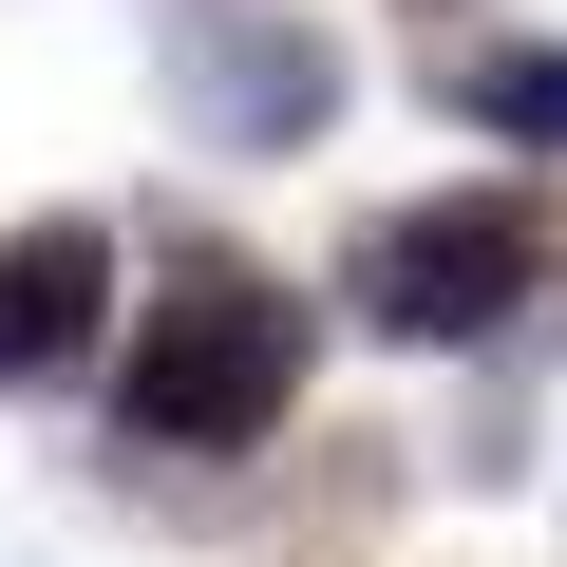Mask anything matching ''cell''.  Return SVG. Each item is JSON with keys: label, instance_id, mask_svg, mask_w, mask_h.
<instances>
[{"label": "cell", "instance_id": "6da1fadb", "mask_svg": "<svg viewBox=\"0 0 567 567\" xmlns=\"http://www.w3.org/2000/svg\"><path fill=\"white\" fill-rule=\"evenodd\" d=\"M322 379V303L246 246H171V284L133 303V360H114V416L133 454H265Z\"/></svg>", "mask_w": 567, "mask_h": 567}, {"label": "cell", "instance_id": "7a4b0ae2", "mask_svg": "<svg viewBox=\"0 0 567 567\" xmlns=\"http://www.w3.org/2000/svg\"><path fill=\"white\" fill-rule=\"evenodd\" d=\"M529 284H548V208H529V189H416V208H379V227L341 246V303H360L379 341H416V360L511 341Z\"/></svg>", "mask_w": 567, "mask_h": 567}, {"label": "cell", "instance_id": "3957f363", "mask_svg": "<svg viewBox=\"0 0 567 567\" xmlns=\"http://www.w3.org/2000/svg\"><path fill=\"white\" fill-rule=\"evenodd\" d=\"M171 95L208 152H322L341 133V39L284 20V0H189L171 20Z\"/></svg>", "mask_w": 567, "mask_h": 567}, {"label": "cell", "instance_id": "277c9868", "mask_svg": "<svg viewBox=\"0 0 567 567\" xmlns=\"http://www.w3.org/2000/svg\"><path fill=\"white\" fill-rule=\"evenodd\" d=\"M95 341H114V227L95 208L0 227V398H58Z\"/></svg>", "mask_w": 567, "mask_h": 567}, {"label": "cell", "instance_id": "5b68a950", "mask_svg": "<svg viewBox=\"0 0 567 567\" xmlns=\"http://www.w3.org/2000/svg\"><path fill=\"white\" fill-rule=\"evenodd\" d=\"M435 114L492 133V152H567V39H454L435 58Z\"/></svg>", "mask_w": 567, "mask_h": 567}]
</instances>
